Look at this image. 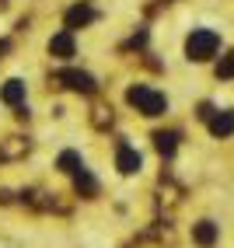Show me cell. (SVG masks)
<instances>
[{"label":"cell","instance_id":"cell-1","mask_svg":"<svg viewBox=\"0 0 234 248\" xmlns=\"http://www.w3.org/2000/svg\"><path fill=\"white\" fill-rule=\"evenodd\" d=\"M217 49H220V35L210 31V28H196L192 35H189V42H186V53H189V60H196V63L210 60Z\"/></svg>","mask_w":234,"mask_h":248},{"label":"cell","instance_id":"cell-12","mask_svg":"<svg viewBox=\"0 0 234 248\" xmlns=\"http://www.w3.org/2000/svg\"><path fill=\"white\" fill-rule=\"evenodd\" d=\"M80 164H84V161H80L77 151H63V154H60V168H63V171H70V175H74Z\"/></svg>","mask_w":234,"mask_h":248},{"label":"cell","instance_id":"cell-3","mask_svg":"<svg viewBox=\"0 0 234 248\" xmlns=\"http://www.w3.org/2000/svg\"><path fill=\"white\" fill-rule=\"evenodd\" d=\"M56 84L70 88V91H80V94H91V91L98 88V84H94V77L84 74V70H60V74H56Z\"/></svg>","mask_w":234,"mask_h":248},{"label":"cell","instance_id":"cell-9","mask_svg":"<svg viewBox=\"0 0 234 248\" xmlns=\"http://www.w3.org/2000/svg\"><path fill=\"white\" fill-rule=\"evenodd\" d=\"M210 133L213 137H231L234 133V115L231 112H213L210 115Z\"/></svg>","mask_w":234,"mask_h":248},{"label":"cell","instance_id":"cell-14","mask_svg":"<svg viewBox=\"0 0 234 248\" xmlns=\"http://www.w3.org/2000/svg\"><path fill=\"white\" fill-rule=\"evenodd\" d=\"M217 77H234V53H227L224 60H220V67H217Z\"/></svg>","mask_w":234,"mask_h":248},{"label":"cell","instance_id":"cell-10","mask_svg":"<svg viewBox=\"0 0 234 248\" xmlns=\"http://www.w3.org/2000/svg\"><path fill=\"white\" fill-rule=\"evenodd\" d=\"M192 241H196V245H203V248H210V245L217 241V224L199 220V224L192 227Z\"/></svg>","mask_w":234,"mask_h":248},{"label":"cell","instance_id":"cell-16","mask_svg":"<svg viewBox=\"0 0 234 248\" xmlns=\"http://www.w3.org/2000/svg\"><path fill=\"white\" fill-rule=\"evenodd\" d=\"M7 49H11V42H7V39H0V56H4Z\"/></svg>","mask_w":234,"mask_h":248},{"label":"cell","instance_id":"cell-13","mask_svg":"<svg viewBox=\"0 0 234 248\" xmlns=\"http://www.w3.org/2000/svg\"><path fill=\"white\" fill-rule=\"evenodd\" d=\"M25 151H28L25 140H11V143L0 147V157H18V154H25Z\"/></svg>","mask_w":234,"mask_h":248},{"label":"cell","instance_id":"cell-2","mask_svg":"<svg viewBox=\"0 0 234 248\" xmlns=\"http://www.w3.org/2000/svg\"><path fill=\"white\" fill-rule=\"evenodd\" d=\"M126 102H129V105H137V112H143V115H161L164 108H168L164 94L150 91L147 84H137V88H129V91H126Z\"/></svg>","mask_w":234,"mask_h":248},{"label":"cell","instance_id":"cell-5","mask_svg":"<svg viewBox=\"0 0 234 248\" xmlns=\"http://www.w3.org/2000/svg\"><path fill=\"white\" fill-rule=\"evenodd\" d=\"M140 164H143V157L133 151L129 143H119V154H115V168H119L123 175H133V171H140Z\"/></svg>","mask_w":234,"mask_h":248},{"label":"cell","instance_id":"cell-8","mask_svg":"<svg viewBox=\"0 0 234 248\" xmlns=\"http://www.w3.org/2000/svg\"><path fill=\"white\" fill-rule=\"evenodd\" d=\"M0 102H4V105H14V108L25 105V84H21V80H7V84L0 88Z\"/></svg>","mask_w":234,"mask_h":248},{"label":"cell","instance_id":"cell-15","mask_svg":"<svg viewBox=\"0 0 234 248\" xmlns=\"http://www.w3.org/2000/svg\"><path fill=\"white\" fill-rule=\"evenodd\" d=\"M112 123V112L109 108H94V126H109Z\"/></svg>","mask_w":234,"mask_h":248},{"label":"cell","instance_id":"cell-11","mask_svg":"<svg viewBox=\"0 0 234 248\" xmlns=\"http://www.w3.org/2000/svg\"><path fill=\"white\" fill-rule=\"evenodd\" d=\"M154 147H157L164 157H172L175 147H178V133H154Z\"/></svg>","mask_w":234,"mask_h":248},{"label":"cell","instance_id":"cell-7","mask_svg":"<svg viewBox=\"0 0 234 248\" xmlns=\"http://www.w3.org/2000/svg\"><path fill=\"white\" fill-rule=\"evenodd\" d=\"M74 189H77L80 196H84V200H91V196L98 192V182L91 178V171L84 168V164H80V168L74 171Z\"/></svg>","mask_w":234,"mask_h":248},{"label":"cell","instance_id":"cell-6","mask_svg":"<svg viewBox=\"0 0 234 248\" xmlns=\"http://www.w3.org/2000/svg\"><path fill=\"white\" fill-rule=\"evenodd\" d=\"M49 53L56 60H70L74 56V31H60V35L49 39Z\"/></svg>","mask_w":234,"mask_h":248},{"label":"cell","instance_id":"cell-4","mask_svg":"<svg viewBox=\"0 0 234 248\" xmlns=\"http://www.w3.org/2000/svg\"><path fill=\"white\" fill-rule=\"evenodd\" d=\"M94 18H98V14H94V7H88V4H74L70 11H66V31L84 28V25H91Z\"/></svg>","mask_w":234,"mask_h":248}]
</instances>
